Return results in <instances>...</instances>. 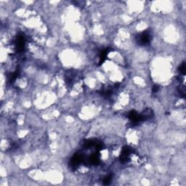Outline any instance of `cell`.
Segmentation results:
<instances>
[{
	"label": "cell",
	"mask_w": 186,
	"mask_h": 186,
	"mask_svg": "<svg viewBox=\"0 0 186 186\" xmlns=\"http://www.w3.org/2000/svg\"><path fill=\"white\" fill-rule=\"evenodd\" d=\"M150 39H151V37H150V34L148 32H143L142 34L140 36L139 39H138V42L139 44L140 45H147L148 43H149Z\"/></svg>",
	"instance_id": "cell-1"
}]
</instances>
